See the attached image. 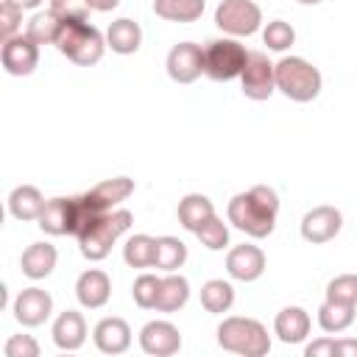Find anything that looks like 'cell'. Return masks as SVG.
I'll list each match as a JSON object with an SVG mask.
<instances>
[{
  "label": "cell",
  "mask_w": 357,
  "mask_h": 357,
  "mask_svg": "<svg viewBox=\"0 0 357 357\" xmlns=\"http://www.w3.org/2000/svg\"><path fill=\"white\" fill-rule=\"evenodd\" d=\"M229 223L240 229L243 234L262 240L276 229V215H279V195L273 187L257 184L245 192H237L229 201Z\"/></svg>",
  "instance_id": "cell-1"
},
{
  "label": "cell",
  "mask_w": 357,
  "mask_h": 357,
  "mask_svg": "<svg viewBox=\"0 0 357 357\" xmlns=\"http://www.w3.org/2000/svg\"><path fill=\"white\" fill-rule=\"evenodd\" d=\"M106 36L86 20H64L61 33L56 39V50L67 56L78 67H92L103 59L106 50Z\"/></svg>",
  "instance_id": "cell-2"
},
{
  "label": "cell",
  "mask_w": 357,
  "mask_h": 357,
  "mask_svg": "<svg viewBox=\"0 0 357 357\" xmlns=\"http://www.w3.org/2000/svg\"><path fill=\"white\" fill-rule=\"evenodd\" d=\"M218 346L243 357H265L271 351V335L257 318L229 315L218 324Z\"/></svg>",
  "instance_id": "cell-3"
},
{
  "label": "cell",
  "mask_w": 357,
  "mask_h": 357,
  "mask_svg": "<svg viewBox=\"0 0 357 357\" xmlns=\"http://www.w3.org/2000/svg\"><path fill=\"white\" fill-rule=\"evenodd\" d=\"M273 73H276V89L296 103H310L321 95V86H324L321 70L301 56L279 59Z\"/></svg>",
  "instance_id": "cell-4"
},
{
  "label": "cell",
  "mask_w": 357,
  "mask_h": 357,
  "mask_svg": "<svg viewBox=\"0 0 357 357\" xmlns=\"http://www.w3.org/2000/svg\"><path fill=\"white\" fill-rule=\"evenodd\" d=\"M131 220L134 215L128 209H112V212H103L81 237H78V248L81 254L89 259V262H100L109 257L112 245L131 229Z\"/></svg>",
  "instance_id": "cell-5"
},
{
  "label": "cell",
  "mask_w": 357,
  "mask_h": 357,
  "mask_svg": "<svg viewBox=\"0 0 357 357\" xmlns=\"http://www.w3.org/2000/svg\"><path fill=\"white\" fill-rule=\"evenodd\" d=\"M245 59H248V50L234 36L212 39L204 47V75H209L212 81H234L240 78Z\"/></svg>",
  "instance_id": "cell-6"
},
{
  "label": "cell",
  "mask_w": 357,
  "mask_h": 357,
  "mask_svg": "<svg viewBox=\"0 0 357 357\" xmlns=\"http://www.w3.org/2000/svg\"><path fill=\"white\" fill-rule=\"evenodd\" d=\"M215 25L229 36H251L262 28V8L254 0H220L215 8Z\"/></svg>",
  "instance_id": "cell-7"
},
{
  "label": "cell",
  "mask_w": 357,
  "mask_h": 357,
  "mask_svg": "<svg viewBox=\"0 0 357 357\" xmlns=\"http://www.w3.org/2000/svg\"><path fill=\"white\" fill-rule=\"evenodd\" d=\"M273 61L262 50H248L245 67L240 73V89L248 100H268L276 92V73Z\"/></svg>",
  "instance_id": "cell-8"
},
{
  "label": "cell",
  "mask_w": 357,
  "mask_h": 357,
  "mask_svg": "<svg viewBox=\"0 0 357 357\" xmlns=\"http://www.w3.org/2000/svg\"><path fill=\"white\" fill-rule=\"evenodd\" d=\"M0 61H3V70L8 75H31L39 64V45L28 36V33H17L11 39L3 42L0 47Z\"/></svg>",
  "instance_id": "cell-9"
},
{
  "label": "cell",
  "mask_w": 357,
  "mask_h": 357,
  "mask_svg": "<svg viewBox=\"0 0 357 357\" xmlns=\"http://www.w3.org/2000/svg\"><path fill=\"white\" fill-rule=\"evenodd\" d=\"M301 237L312 245H324L329 240H335L343 229V215L340 209L329 206V204H321V206H312L304 218H301Z\"/></svg>",
  "instance_id": "cell-10"
},
{
  "label": "cell",
  "mask_w": 357,
  "mask_h": 357,
  "mask_svg": "<svg viewBox=\"0 0 357 357\" xmlns=\"http://www.w3.org/2000/svg\"><path fill=\"white\" fill-rule=\"evenodd\" d=\"M167 75L176 84H192L195 78H201L204 73V47L195 42H178L170 47L167 59H165Z\"/></svg>",
  "instance_id": "cell-11"
},
{
  "label": "cell",
  "mask_w": 357,
  "mask_h": 357,
  "mask_svg": "<svg viewBox=\"0 0 357 357\" xmlns=\"http://www.w3.org/2000/svg\"><path fill=\"white\" fill-rule=\"evenodd\" d=\"M11 312H14V321L22 324V326H39L50 318L53 312V298L47 290L42 287H25L17 293L14 304H11Z\"/></svg>",
  "instance_id": "cell-12"
},
{
  "label": "cell",
  "mask_w": 357,
  "mask_h": 357,
  "mask_svg": "<svg viewBox=\"0 0 357 357\" xmlns=\"http://www.w3.org/2000/svg\"><path fill=\"white\" fill-rule=\"evenodd\" d=\"M139 349L151 357H173L181 349V332L170 321H148L139 329Z\"/></svg>",
  "instance_id": "cell-13"
},
{
  "label": "cell",
  "mask_w": 357,
  "mask_h": 357,
  "mask_svg": "<svg viewBox=\"0 0 357 357\" xmlns=\"http://www.w3.org/2000/svg\"><path fill=\"white\" fill-rule=\"evenodd\" d=\"M265 265H268V259H265L262 248L254 243L234 245L226 254V273L237 282H257L265 273Z\"/></svg>",
  "instance_id": "cell-14"
},
{
  "label": "cell",
  "mask_w": 357,
  "mask_h": 357,
  "mask_svg": "<svg viewBox=\"0 0 357 357\" xmlns=\"http://www.w3.org/2000/svg\"><path fill=\"white\" fill-rule=\"evenodd\" d=\"M36 226L45 234H53V237L73 234V229H75V195H70V198H64V195L47 198Z\"/></svg>",
  "instance_id": "cell-15"
},
{
  "label": "cell",
  "mask_w": 357,
  "mask_h": 357,
  "mask_svg": "<svg viewBox=\"0 0 357 357\" xmlns=\"http://www.w3.org/2000/svg\"><path fill=\"white\" fill-rule=\"evenodd\" d=\"M75 298L86 310H100L112 298V279L100 268H89L75 279Z\"/></svg>",
  "instance_id": "cell-16"
},
{
  "label": "cell",
  "mask_w": 357,
  "mask_h": 357,
  "mask_svg": "<svg viewBox=\"0 0 357 357\" xmlns=\"http://www.w3.org/2000/svg\"><path fill=\"white\" fill-rule=\"evenodd\" d=\"M92 340H95V349L103 354H123L131 346V326L117 315L100 318L92 329Z\"/></svg>",
  "instance_id": "cell-17"
},
{
  "label": "cell",
  "mask_w": 357,
  "mask_h": 357,
  "mask_svg": "<svg viewBox=\"0 0 357 357\" xmlns=\"http://www.w3.org/2000/svg\"><path fill=\"white\" fill-rule=\"evenodd\" d=\"M50 335H53V343L61 351H78L84 346V340H86V321H84V315L78 310H64L53 321Z\"/></svg>",
  "instance_id": "cell-18"
},
{
  "label": "cell",
  "mask_w": 357,
  "mask_h": 357,
  "mask_svg": "<svg viewBox=\"0 0 357 357\" xmlns=\"http://www.w3.org/2000/svg\"><path fill=\"white\" fill-rule=\"evenodd\" d=\"M56 262H59V251L56 245L50 243H31L22 257H20V268L28 279L39 282V279H47L53 271H56Z\"/></svg>",
  "instance_id": "cell-19"
},
{
  "label": "cell",
  "mask_w": 357,
  "mask_h": 357,
  "mask_svg": "<svg viewBox=\"0 0 357 357\" xmlns=\"http://www.w3.org/2000/svg\"><path fill=\"white\" fill-rule=\"evenodd\" d=\"M310 326H312V321H310V312L304 307H284L273 318V335L282 343H301V340H307Z\"/></svg>",
  "instance_id": "cell-20"
},
{
  "label": "cell",
  "mask_w": 357,
  "mask_h": 357,
  "mask_svg": "<svg viewBox=\"0 0 357 357\" xmlns=\"http://www.w3.org/2000/svg\"><path fill=\"white\" fill-rule=\"evenodd\" d=\"M131 192H134V178H128V176H114V178H106V181L95 184L92 190H86L89 201H92L100 212L117 209Z\"/></svg>",
  "instance_id": "cell-21"
},
{
  "label": "cell",
  "mask_w": 357,
  "mask_h": 357,
  "mask_svg": "<svg viewBox=\"0 0 357 357\" xmlns=\"http://www.w3.org/2000/svg\"><path fill=\"white\" fill-rule=\"evenodd\" d=\"M45 209V195L39 192V187L33 184H20L8 192V212L11 218L22 220V223H31V220H39Z\"/></svg>",
  "instance_id": "cell-22"
},
{
  "label": "cell",
  "mask_w": 357,
  "mask_h": 357,
  "mask_svg": "<svg viewBox=\"0 0 357 357\" xmlns=\"http://www.w3.org/2000/svg\"><path fill=\"white\" fill-rule=\"evenodd\" d=\"M106 45H109L112 53H117V56H131V53H137L139 45H142V28H139V22H134V20H128V17L114 20V22L109 25V31H106Z\"/></svg>",
  "instance_id": "cell-23"
},
{
  "label": "cell",
  "mask_w": 357,
  "mask_h": 357,
  "mask_svg": "<svg viewBox=\"0 0 357 357\" xmlns=\"http://www.w3.org/2000/svg\"><path fill=\"white\" fill-rule=\"evenodd\" d=\"M176 215H178V223H181L187 231L195 234L209 218H215V206H212V201H209L204 192H190V195H184V198L178 201Z\"/></svg>",
  "instance_id": "cell-24"
},
{
  "label": "cell",
  "mask_w": 357,
  "mask_h": 357,
  "mask_svg": "<svg viewBox=\"0 0 357 357\" xmlns=\"http://www.w3.org/2000/svg\"><path fill=\"white\" fill-rule=\"evenodd\" d=\"M190 301V282L181 273H167L162 276L159 284V296H156V312H178L184 304Z\"/></svg>",
  "instance_id": "cell-25"
},
{
  "label": "cell",
  "mask_w": 357,
  "mask_h": 357,
  "mask_svg": "<svg viewBox=\"0 0 357 357\" xmlns=\"http://www.w3.org/2000/svg\"><path fill=\"white\" fill-rule=\"evenodd\" d=\"M234 304V287L226 279H209L201 284V307L212 315L229 312Z\"/></svg>",
  "instance_id": "cell-26"
},
{
  "label": "cell",
  "mask_w": 357,
  "mask_h": 357,
  "mask_svg": "<svg viewBox=\"0 0 357 357\" xmlns=\"http://www.w3.org/2000/svg\"><path fill=\"white\" fill-rule=\"evenodd\" d=\"M206 8V0H153V14L167 22H195Z\"/></svg>",
  "instance_id": "cell-27"
},
{
  "label": "cell",
  "mask_w": 357,
  "mask_h": 357,
  "mask_svg": "<svg viewBox=\"0 0 357 357\" xmlns=\"http://www.w3.org/2000/svg\"><path fill=\"white\" fill-rule=\"evenodd\" d=\"M184 262H187V245H184V240H178V237H173V234L156 237V259H153V268H156V271L173 273V271H178Z\"/></svg>",
  "instance_id": "cell-28"
},
{
  "label": "cell",
  "mask_w": 357,
  "mask_h": 357,
  "mask_svg": "<svg viewBox=\"0 0 357 357\" xmlns=\"http://www.w3.org/2000/svg\"><path fill=\"white\" fill-rule=\"evenodd\" d=\"M354 310L351 304H340V301H324L318 307V326L329 335H337V332H346L351 324H354Z\"/></svg>",
  "instance_id": "cell-29"
},
{
  "label": "cell",
  "mask_w": 357,
  "mask_h": 357,
  "mask_svg": "<svg viewBox=\"0 0 357 357\" xmlns=\"http://www.w3.org/2000/svg\"><path fill=\"white\" fill-rule=\"evenodd\" d=\"M61 25H64V20L56 14V11H36L31 20H28V25H25V33L36 42V45H56V39H59V33H61Z\"/></svg>",
  "instance_id": "cell-30"
},
{
  "label": "cell",
  "mask_w": 357,
  "mask_h": 357,
  "mask_svg": "<svg viewBox=\"0 0 357 357\" xmlns=\"http://www.w3.org/2000/svg\"><path fill=\"white\" fill-rule=\"evenodd\" d=\"M123 259L128 268H153L156 259V237L151 234H134L123 245Z\"/></svg>",
  "instance_id": "cell-31"
},
{
  "label": "cell",
  "mask_w": 357,
  "mask_h": 357,
  "mask_svg": "<svg viewBox=\"0 0 357 357\" xmlns=\"http://www.w3.org/2000/svg\"><path fill=\"white\" fill-rule=\"evenodd\" d=\"M262 42L268 45V50H276V53H284L287 47H293L296 42V31L290 22L284 20H273L262 28Z\"/></svg>",
  "instance_id": "cell-32"
},
{
  "label": "cell",
  "mask_w": 357,
  "mask_h": 357,
  "mask_svg": "<svg viewBox=\"0 0 357 357\" xmlns=\"http://www.w3.org/2000/svg\"><path fill=\"white\" fill-rule=\"evenodd\" d=\"M159 284H162V276H156V273H139L134 279V287H131L134 304L142 307V310H153L156 307V296H159Z\"/></svg>",
  "instance_id": "cell-33"
},
{
  "label": "cell",
  "mask_w": 357,
  "mask_h": 357,
  "mask_svg": "<svg viewBox=\"0 0 357 357\" xmlns=\"http://www.w3.org/2000/svg\"><path fill=\"white\" fill-rule=\"evenodd\" d=\"M195 237L201 240L204 248H209V251H223V248L229 245V226L215 215V218H209V220L195 231Z\"/></svg>",
  "instance_id": "cell-34"
},
{
  "label": "cell",
  "mask_w": 357,
  "mask_h": 357,
  "mask_svg": "<svg viewBox=\"0 0 357 357\" xmlns=\"http://www.w3.org/2000/svg\"><path fill=\"white\" fill-rule=\"evenodd\" d=\"M326 298L357 307V273H340L326 284Z\"/></svg>",
  "instance_id": "cell-35"
},
{
  "label": "cell",
  "mask_w": 357,
  "mask_h": 357,
  "mask_svg": "<svg viewBox=\"0 0 357 357\" xmlns=\"http://www.w3.org/2000/svg\"><path fill=\"white\" fill-rule=\"evenodd\" d=\"M20 28H22V8L3 0V3H0V39L6 42V39H11V36H17Z\"/></svg>",
  "instance_id": "cell-36"
},
{
  "label": "cell",
  "mask_w": 357,
  "mask_h": 357,
  "mask_svg": "<svg viewBox=\"0 0 357 357\" xmlns=\"http://www.w3.org/2000/svg\"><path fill=\"white\" fill-rule=\"evenodd\" d=\"M6 357H39V343L31 335H11L3 346Z\"/></svg>",
  "instance_id": "cell-37"
},
{
  "label": "cell",
  "mask_w": 357,
  "mask_h": 357,
  "mask_svg": "<svg viewBox=\"0 0 357 357\" xmlns=\"http://www.w3.org/2000/svg\"><path fill=\"white\" fill-rule=\"evenodd\" d=\"M50 11H56L61 20H86L92 8L86 0H50Z\"/></svg>",
  "instance_id": "cell-38"
},
{
  "label": "cell",
  "mask_w": 357,
  "mask_h": 357,
  "mask_svg": "<svg viewBox=\"0 0 357 357\" xmlns=\"http://www.w3.org/2000/svg\"><path fill=\"white\" fill-rule=\"evenodd\" d=\"M304 357H337L335 354V340L332 337H318V340L307 343Z\"/></svg>",
  "instance_id": "cell-39"
},
{
  "label": "cell",
  "mask_w": 357,
  "mask_h": 357,
  "mask_svg": "<svg viewBox=\"0 0 357 357\" xmlns=\"http://www.w3.org/2000/svg\"><path fill=\"white\" fill-rule=\"evenodd\" d=\"M335 354H337V357H357V340H354V337H340V340H335Z\"/></svg>",
  "instance_id": "cell-40"
},
{
  "label": "cell",
  "mask_w": 357,
  "mask_h": 357,
  "mask_svg": "<svg viewBox=\"0 0 357 357\" xmlns=\"http://www.w3.org/2000/svg\"><path fill=\"white\" fill-rule=\"evenodd\" d=\"M86 3H89V8H92V11H100V14L114 11V8L120 6V0H86Z\"/></svg>",
  "instance_id": "cell-41"
},
{
  "label": "cell",
  "mask_w": 357,
  "mask_h": 357,
  "mask_svg": "<svg viewBox=\"0 0 357 357\" xmlns=\"http://www.w3.org/2000/svg\"><path fill=\"white\" fill-rule=\"evenodd\" d=\"M6 3H14V6H20L22 11H28V8H39L45 0H6Z\"/></svg>",
  "instance_id": "cell-42"
},
{
  "label": "cell",
  "mask_w": 357,
  "mask_h": 357,
  "mask_svg": "<svg viewBox=\"0 0 357 357\" xmlns=\"http://www.w3.org/2000/svg\"><path fill=\"white\" fill-rule=\"evenodd\" d=\"M296 3H301V6H318V3H324V0H296Z\"/></svg>",
  "instance_id": "cell-43"
}]
</instances>
